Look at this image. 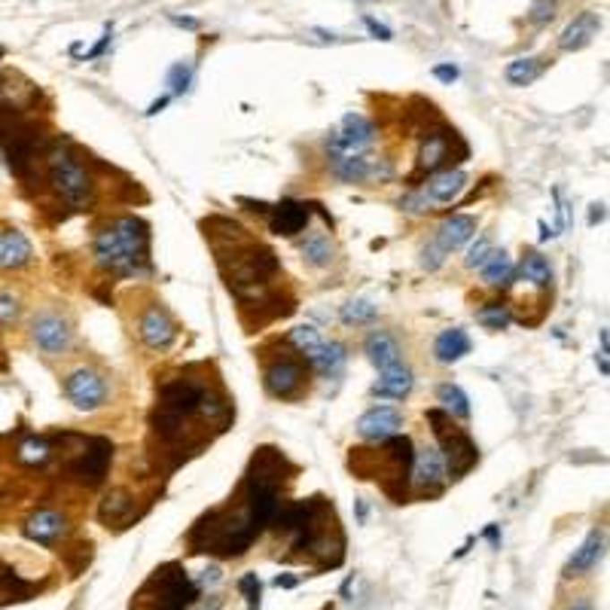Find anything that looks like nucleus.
Returning a JSON list of instances; mask_svg holds the SVG:
<instances>
[{
	"mask_svg": "<svg viewBox=\"0 0 610 610\" xmlns=\"http://www.w3.org/2000/svg\"><path fill=\"white\" fill-rule=\"evenodd\" d=\"M479 321L485 323L488 330H503L510 323V308L501 305V303H488L485 308L479 312Z\"/></svg>",
	"mask_w": 610,
	"mask_h": 610,
	"instance_id": "58836bf2",
	"label": "nucleus"
},
{
	"mask_svg": "<svg viewBox=\"0 0 610 610\" xmlns=\"http://www.w3.org/2000/svg\"><path fill=\"white\" fill-rule=\"evenodd\" d=\"M275 586H284V589H293V586H296V580H293V577H278V580H275Z\"/></svg>",
	"mask_w": 610,
	"mask_h": 610,
	"instance_id": "6e6d98bb",
	"label": "nucleus"
},
{
	"mask_svg": "<svg viewBox=\"0 0 610 610\" xmlns=\"http://www.w3.org/2000/svg\"><path fill=\"white\" fill-rule=\"evenodd\" d=\"M171 21H175V25H180V28H190V31H193V28H199V21H195V19H180V16H171Z\"/></svg>",
	"mask_w": 610,
	"mask_h": 610,
	"instance_id": "864d4df0",
	"label": "nucleus"
},
{
	"mask_svg": "<svg viewBox=\"0 0 610 610\" xmlns=\"http://www.w3.org/2000/svg\"><path fill=\"white\" fill-rule=\"evenodd\" d=\"M540 73V58H516V62L507 64V80L513 86H528V82L537 80Z\"/></svg>",
	"mask_w": 610,
	"mask_h": 610,
	"instance_id": "72a5a7b5",
	"label": "nucleus"
},
{
	"mask_svg": "<svg viewBox=\"0 0 610 610\" xmlns=\"http://www.w3.org/2000/svg\"><path fill=\"white\" fill-rule=\"evenodd\" d=\"M412 385H416L412 370L406 364H397V366H391V370L379 373V382L373 385V394L388 397V400H403V397L412 391Z\"/></svg>",
	"mask_w": 610,
	"mask_h": 610,
	"instance_id": "5701e85b",
	"label": "nucleus"
},
{
	"mask_svg": "<svg viewBox=\"0 0 610 610\" xmlns=\"http://www.w3.org/2000/svg\"><path fill=\"white\" fill-rule=\"evenodd\" d=\"M379 308H375L370 299H351V303L342 305V321L345 323H370L375 321Z\"/></svg>",
	"mask_w": 610,
	"mask_h": 610,
	"instance_id": "f704fd0d",
	"label": "nucleus"
},
{
	"mask_svg": "<svg viewBox=\"0 0 610 610\" xmlns=\"http://www.w3.org/2000/svg\"><path fill=\"white\" fill-rule=\"evenodd\" d=\"M464 190H467V175L461 168H449V171H436V175L427 180L425 195L431 202H455Z\"/></svg>",
	"mask_w": 610,
	"mask_h": 610,
	"instance_id": "b1692460",
	"label": "nucleus"
},
{
	"mask_svg": "<svg viewBox=\"0 0 610 610\" xmlns=\"http://www.w3.org/2000/svg\"><path fill=\"white\" fill-rule=\"evenodd\" d=\"M305 360L314 366L321 375H327V379H333V375L342 373L345 366V348L339 342H321L314 351L305 354Z\"/></svg>",
	"mask_w": 610,
	"mask_h": 610,
	"instance_id": "bb28decb",
	"label": "nucleus"
},
{
	"mask_svg": "<svg viewBox=\"0 0 610 610\" xmlns=\"http://www.w3.org/2000/svg\"><path fill=\"white\" fill-rule=\"evenodd\" d=\"M110 461H113V442L107 436H92V440L86 442V451L73 461L71 473L86 488H95V485H101L104 477H107Z\"/></svg>",
	"mask_w": 610,
	"mask_h": 610,
	"instance_id": "1a4fd4ad",
	"label": "nucleus"
},
{
	"mask_svg": "<svg viewBox=\"0 0 610 610\" xmlns=\"http://www.w3.org/2000/svg\"><path fill=\"white\" fill-rule=\"evenodd\" d=\"M67 531V522L62 513H56V510H37L25 519V525H21V534H25L28 540H34V544H56L58 537H64Z\"/></svg>",
	"mask_w": 610,
	"mask_h": 610,
	"instance_id": "dca6fc26",
	"label": "nucleus"
},
{
	"mask_svg": "<svg viewBox=\"0 0 610 610\" xmlns=\"http://www.w3.org/2000/svg\"><path fill=\"white\" fill-rule=\"evenodd\" d=\"M110 37H113V25H110V21H107V25H104V37H101V43H98L95 49H89V58H98V56H101V52L107 49Z\"/></svg>",
	"mask_w": 610,
	"mask_h": 610,
	"instance_id": "49530a36",
	"label": "nucleus"
},
{
	"mask_svg": "<svg viewBox=\"0 0 610 610\" xmlns=\"http://www.w3.org/2000/svg\"><path fill=\"white\" fill-rule=\"evenodd\" d=\"M601 555H605V531L595 528L589 531V537L580 544V549H574V555L564 564V577H583L586 571H592L595 564L601 562Z\"/></svg>",
	"mask_w": 610,
	"mask_h": 610,
	"instance_id": "6ab92c4d",
	"label": "nucleus"
},
{
	"mask_svg": "<svg viewBox=\"0 0 610 610\" xmlns=\"http://www.w3.org/2000/svg\"><path fill=\"white\" fill-rule=\"evenodd\" d=\"M16 314H19V299L13 296V293L0 290V323L16 321Z\"/></svg>",
	"mask_w": 610,
	"mask_h": 610,
	"instance_id": "79ce46f5",
	"label": "nucleus"
},
{
	"mask_svg": "<svg viewBox=\"0 0 610 610\" xmlns=\"http://www.w3.org/2000/svg\"><path fill=\"white\" fill-rule=\"evenodd\" d=\"M34 257L31 241L19 229H0V269H21Z\"/></svg>",
	"mask_w": 610,
	"mask_h": 610,
	"instance_id": "412c9836",
	"label": "nucleus"
},
{
	"mask_svg": "<svg viewBox=\"0 0 610 610\" xmlns=\"http://www.w3.org/2000/svg\"><path fill=\"white\" fill-rule=\"evenodd\" d=\"M95 260L104 272L134 275L147 262V226L138 217H119L95 238Z\"/></svg>",
	"mask_w": 610,
	"mask_h": 610,
	"instance_id": "f03ea898",
	"label": "nucleus"
},
{
	"mask_svg": "<svg viewBox=\"0 0 610 610\" xmlns=\"http://www.w3.org/2000/svg\"><path fill=\"white\" fill-rule=\"evenodd\" d=\"M49 455H52V446H49V440H43V436H28L16 451V458L21 464H47Z\"/></svg>",
	"mask_w": 610,
	"mask_h": 610,
	"instance_id": "473e14b6",
	"label": "nucleus"
},
{
	"mask_svg": "<svg viewBox=\"0 0 610 610\" xmlns=\"http://www.w3.org/2000/svg\"><path fill=\"white\" fill-rule=\"evenodd\" d=\"M519 275H522V281H528L531 288H537V290H549V284H553V266H549L546 257H540L537 251L525 253L522 266H519Z\"/></svg>",
	"mask_w": 610,
	"mask_h": 610,
	"instance_id": "c756f323",
	"label": "nucleus"
},
{
	"mask_svg": "<svg viewBox=\"0 0 610 610\" xmlns=\"http://www.w3.org/2000/svg\"><path fill=\"white\" fill-rule=\"evenodd\" d=\"M485 537L492 540V546H501V534H498V525H488V528H485Z\"/></svg>",
	"mask_w": 610,
	"mask_h": 610,
	"instance_id": "3c124183",
	"label": "nucleus"
},
{
	"mask_svg": "<svg viewBox=\"0 0 610 610\" xmlns=\"http://www.w3.org/2000/svg\"><path fill=\"white\" fill-rule=\"evenodd\" d=\"M132 510H134V498L129 492H123V488H116V492H110L107 498L101 501V510H98V513H101V522L119 525L132 516Z\"/></svg>",
	"mask_w": 610,
	"mask_h": 610,
	"instance_id": "7c9ffc66",
	"label": "nucleus"
},
{
	"mask_svg": "<svg viewBox=\"0 0 610 610\" xmlns=\"http://www.w3.org/2000/svg\"><path fill=\"white\" fill-rule=\"evenodd\" d=\"M260 528L251 522L247 510H210L202 516L190 531L193 553H208L217 559H236L251 549L253 540L260 537Z\"/></svg>",
	"mask_w": 610,
	"mask_h": 610,
	"instance_id": "f257e3e1",
	"label": "nucleus"
},
{
	"mask_svg": "<svg viewBox=\"0 0 610 610\" xmlns=\"http://www.w3.org/2000/svg\"><path fill=\"white\" fill-rule=\"evenodd\" d=\"M375 125L360 113H345L339 125L327 138V159H354V156H366L375 147Z\"/></svg>",
	"mask_w": 610,
	"mask_h": 610,
	"instance_id": "0eeeda50",
	"label": "nucleus"
},
{
	"mask_svg": "<svg viewBox=\"0 0 610 610\" xmlns=\"http://www.w3.org/2000/svg\"><path fill=\"white\" fill-rule=\"evenodd\" d=\"M400 427H403V416L397 409H391V406H375V409L364 412L357 421V434L373 442H382L388 440V436L400 434Z\"/></svg>",
	"mask_w": 610,
	"mask_h": 610,
	"instance_id": "2eb2a0df",
	"label": "nucleus"
},
{
	"mask_svg": "<svg viewBox=\"0 0 610 610\" xmlns=\"http://www.w3.org/2000/svg\"><path fill=\"white\" fill-rule=\"evenodd\" d=\"M598 220H605V205H592V214H589V223L595 226Z\"/></svg>",
	"mask_w": 610,
	"mask_h": 610,
	"instance_id": "603ef678",
	"label": "nucleus"
},
{
	"mask_svg": "<svg viewBox=\"0 0 610 610\" xmlns=\"http://www.w3.org/2000/svg\"><path fill=\"white\" fill-rule=\"evenodd\" d=\"M434 77L442 82H455L458 80V67L455 64H436L434 67Z\"/></svg>",
	"mask_w": 610,
	"mask_h": 610,
	"instance_id": "a18cd8bd",
	"label": "nucleus"
},
{
	"mask_svg": "<svg viewBox=\"0 0 610 610\" xmlns=\"http://www.w3.org/2000/svg\"><path fill=\"white\" fill-rule=\"evenodd\" d=\"M64 394L71 397V403L77 406V409L92 412L104 403V397H107V385H104V379L95 370H73L64 379Z\"/></svg>",
	"mask_w": 610,
	"mask_h": 610,
	"instance_id": "9b49d317",
	"label": "nucleus"
},
{
	"mask_svg": "<svg viewBox=\"0 0 610 610\" xmlns=\"http://www.w3.org/2000/svg\"><path fill=\"white\" fill-rule=\"evenodd\" d=\"M364 25L370 28V34L375 37V40H391V37H394V34H391V28H388V25H382V21H375L373 16H364Z\"/></svg>",
	"mask_w": 610,
	"mask_h": 610,
	"instance_id": "37998d69",
	"label": "nucleus"
},
{
	"mask_svg": "<svg viewBox=\"0 0 610 610\" xmlns=\"http://www.w3.org/2000/svg\"><path fill=\"white\" fill-rule=\"evenodd\" d=\"M49 184L64 202H71V205L77 208L92 202V193H95L92 177L86 175V168H82L64 147H56L49 153Z\"/></svg>",
	"mask_w": 610,
	"mask_h": 610,
	"instance_id": "423d86ee",
	"label": "nucleus"
},
{
	"mask_svg": "<svg viewBox=\"0 0 610 610\" xmlns=\"http://www.w3.org/2000/svg\"><path fill=\"white\" fill-rule=\"evenodd\" d=\"M434 354L440 364H455V360H461L464 354H470V336H467L461 327L442 330V333L436 336Z\"/></svg>",
	"mask_w": 610,
	"mask_h": 610,
	"instance_id": "a878e982",
	"label": "nucleus"
},
{
	"mask_svg": "<svg viewBox=\"0 0 610 610\" xmlns=\"http://www.w3.org/2000/svg\"><path fill=\"white\" fill-rule=\"evenodd\" d=\"M168 101H171V95H162L159 101H153V104L147 107V116H156V113H162L165 107H168Z\"/></svg>",
	"mask_w": 610,
	"mask_h": 610,
	"instance_id": "de8ad7c7",
	"label": "nucleus"
},
{
	"mask_svg": "<svg viewBox=\"0 0 610 610\" xmlns=\"http://www.w3.org/2000/svg\"><path fill=\"white\" fill-rule=\"evenodd\" d=\"M568 610H595L592 607V601H586V598H580V601H574V605H571Z\"/></svg>",
	"mask_w": 610,
	"mask_h": 610,
	"instance_id": "5fc2aeb1",
	"label": "nucleus"
},
{
	"mask_svg": "<svg viewBox=\"0 0 610 610\" xmlns=\"http://www.w3.org/2000/svg\"><path fill=\"white\" fill-rule=\"evenodd\" d=\"M492 251H494L492 241H488V238H479L477 245H473L470 251H467V266H470V269H479L482 262L492 257Z\"/></svg>",
	"mask_w": 610,
	"mask_h": 610,
	"instance_id": "a19ab883",
	"label": "nucleus"
},
{
	"mask_svg": "<svg viewBox=\"0 0 610 610\" xmlns=\"http://www.w3.org/2000/svg\"><path fill=\"white\" fill-rule=\"evenodd\" d=\"M308 220H312V208H308L305 202L281 199L278 205L269 208V229H272L275 236H284V238L299 236L308 226Z\"/></svg>",
	"mask_w": 610,
	"mask_h": 610,
	"instance_id": "4468645a",
	"label": "nucleus"
},
{
	"mask_svg": "<svg viewBox=\"0 0 610 610\" xmlns=\"http://www.w3.org/2000/svg\"><path fill=\"white\" fill-rule=\"evenodd\" d=\"M199 598V583L186 574L184 564L168 562L153 571V577L134 595L132 610H193Z\"/></svg>",
	"mask_w": 610,
	"mask_h": 610,
	"instance_id": "7ed1b4c3",
	"label": "nucleus"
},
{
	"mask_svg": "<svg viewBox=\"0 0 610 610\" xmlns=\"http://www.w3.org/2000/svg\"><path fill=\"white\" fill-rule=\"evenodd\" d=\"M31 336L37 348L49 354V357H56V354L67 351V345H71V323L56 312H43L31 323Z\"/></svg>",
	"mask_w": 610,
	"mask_h": 610,
	"instance_id": "9d476101",
	"label": "nucleus"
},
{
	"mask_svg": "<svg viewBox=\"0 0 610 610\" xmlns=\"http://www.w3.org/2000/svg\"><path fill=\"white\" fill-rule=\"evenodd\" d=\"M0 147H4L10 168L16 171L19 177H25L28 168H31V162H34V132H31V125L19 123V119L0 123Z\"/></svg>",
	"mask_w": 610,
	"mask_h": 610,
	"instance_id": "6e6552de",
	"label": "nucleus"
},
{
	"mask_svg": "<svg viewBox=\"0 0 610 610\" xmlns=\"http://www.w3.org/2000/svg\"><path fill=\"white\" fill-rule=\"evenodd\" d=\"M479 272L488 288H510L516 278V262L507 251H492V257L482 262Z\"/></svg>",
	"mask_w": 610,
	"mask_h": 610,
	"instance_id": "393cba45",
	"label": "nucleus"
},
{
	"mask_svg": "<svg viewBox=\"0 0 610 610\" xmlns=\"http://www.w3.org/2000/svg\"><path fill=\"white\" fill-rule=\"evenodd\" d=\"M427 421L434 425V436L440 442V455L446 461V477L461 479L473 464L479 461V449L470 436L464 434V427L455 425V418L442 409L427 412Z\"/></svg>",
	"mask_w": 610,
	"mask_h": 610,
	"instance_id": "39448f33",
	"label": "nucleus"
},
{
	"mask_svg": "<svg viewBox=\"0 0 610 610\" xmlns=\"http://www.w3.org/2000/svg\"><path fill=\"white\" fill-rule=\"evenodd\" d=\"M451 153V141H449V132H431L427 134V141L421 144V153H418V165L425 171H436L442 162L449 159Z\"/></svg>",
	"mask_w": 610,
	"mask_h": 610,
	"instance_id": "cd10ccee",
	"label": "nucleus"
},
{
	"mask_svg": "<svg viewBox=\"0 0 610 610\" xmlns=\"http://www.w3.org/2000/svg\"><path fill=\"white\" fill-rule=\"evenodd\" d=\"M290 342L296 345V351L303 354V360H305V354L318 348V345L323 342V339H321L318 330L312 327V323H303V327H296V330H293V333H290Z\"/></svg>",
	"mask_w": 610,
	"mask_h": 610,
	"instance_id": "c9c22d12",
	"label": "nucleus"
},
{
	"mask_svg": "<svg viewBox=\"0 0 610 610\" xmlns=\"http://www.w3.org/2000/svg\"><path fill=\"white\" fill-rule=\"evenodd\" d=\"M214 583H220V571H217V568H208L205 574H202V583H199V586H214Z\"/></svg>",
	"mask_w": 610,
	"mask_h": 610,
	"instance_id": "09e8293b",
	"label": "nucleus"
},
{
	"mask_svg": "<svg viewBox=\"0 0 610 610\" xmlns=\"http://www.w3.org/2000/svg\"><path fill=\"white\" fill-rule=\"evenodd\" d=\"M607 354H610V348H601V351H598V357H595V360H598V370H601V375H607V373H610V366H607Z\"/></svg>",
	"mask_w": 610,
	"mask_h": 610,
	"instance_id": "8fccbe9b",
	"label": "nucleus"
},
{
	"mask_svg": "<svg viewBox=\"0 0 610 610\" xmlns=\"http://www.w3.org/2000/svg\"><path fill=\"white\" fill-rule=\"evenodd\" d=\"M473 236H477V217L455 214V217H449V220H442V226L436 229L434 245L440 247L442 253H451V251H458V247H464Z\"/></svg>",
	"mask_w": 610,
	"mask_h": 610,
	"instance_id": "f3484780",
	"label": "nucleus"
},
{
	"mask_svg": "<svg viewBox=\"0 0 610 610\" xmlns=\"http://www.w3.org/2000/svg\"><path fill=\"white\" fill-rule=\"evenodd\" d=\"M238 589H241V595H245L247 610H260V605H262V583H260L257 574H245V577H241L238 580Z\"/></svg>",
	"mask_w": 610,
	"mask_h": 610,
	"instance_id": "4c0bfd02",
	"label": "nucleus"
},
{
	"mask_svg": "<svg viewBox=\"0 0 610 610\" xmlns=\"http://www.w3.org/2000/svg\"><path fill=\"white\" fill-rule=\"evenodd\" d=\"M555 10H559V4L555 0H534L531 4V25H546V21L555 19Z\"/></svg>",
	"mask_w": 610,
	"mask_h": 610,
	"instance_id": "ea45409f",
	"label": "nucleus"
},
{
	"mask_svg": "<svg viewBox=\"0 0 610 610\" xmlns=\"http://www.w3.org/2000/svg\"><path fill=\"white\" fill-rule=\"evenodd\" d=\"M436 397H440V409L449 412L451 418H470V400H467V394L458 385H451V382H446V385H440V391H436Z\"/></svg>",
	"mask_w": 610,
	"mask_h": 610,
	"instance_id": "2f4dec72",
	"label": "nucleus"
},
{
	"mask_svg": "<svg viewBox=\"0 0 610 610\" xmlns=\"http://www.w3.org/2000/svg\"><path fill=\"white\" fill-rule=\"evenodd\" d=\"M208 391L202 385H195L190 379H175L168 385H162L159 391V406H156L153 425L165 440H177L184 434V421L193 418L202 409Z\"/></svg>",
	"mask_w": 610,
	"mask_h": 610,
	"instance_id": "20e7f679",
	"label": "nucleus"
},
{
	"mask_svg": "<svg viewBox=\"0 0 610 610\" xmlns=\"http://www.w3.org/2000/svg\"><path fill=\"white\" fill-rule=\"evenodd\" d=\"M442 260H446V253H442L436 245H431V247L425 251V266H427V269H440V266H442Z\"/></svg>",
	"mask_w": 610,
	"mask_h": 610,
	"instance_id": "c03bdc74",
	"label": "nucleus"
},
{
	"mask_svg": "<svg viewBox=\"0 0 610 610\" xmlns=\"http://www.w3.org/2000/svg\"><path fill=\"white\" fill-rule=\"evenodd\" d=\"M601 31V19H598V13H592V10H586V13H580V16L571 21L568 28L562 31L559 37V47L564 52H577V49H583V47H589V43L598 37Z\"/></svg>",
	"mask_w": 610,
	"mask_h": 610,
	"instance_id": "aec40b11",
	"label": "nucleus"
},
{
	"mask_svg": "<svg viewBox=\"0 0 610 610\" xmlns=\"http://www.w3.org/2000/svg\"><path fill=\"white\" fill-rule=\"evenodd\" d=\"M141 339H144V342L150 345V348H156V351L168 348V345L177 339L175 323H171V318L162 312L159 305L147 308V314H144V318H141Z\"/></svg>",
	"mask_w": 610,
	"mask_h": 610,
	"instance_id": "a211bd4d",
	"label": "nucleus"
},
{
	"mask_svg": "<svg viewBox=\"0 0 610 610\" xmlns=\"http://www.w3.org/2000/svg\"><path fill=\"white\" fill-rule=\"evenodd\" d=\"M299 253H303V260L308 266L314 269H323L333 262V245H330V238L323 236V232H308V236L299 241Z\"/></svg>",
	"mask_w": 610,
	"mask_h": 610,
	"instance_id": "c85d7f7f",
	"label": "nucleus"
},
{
	"mask_svg": "<svg viewBox=\"0 0 610 610\" xmlns=\"http://www.w3.org/2000/svg\"><path fill=\"white\" fill-rule=\"evenodd\" d=\"M193 82V64L190 62H177L171 64L168 71V86H171V95H184L186 89H190Z\"/></svg>",
	"mask_w": 610,
	"mask_h": 610,
	"instance_id": "e433bc0d",
	"label": "nucleus"
},
{
	"mask_svg": "<svg viewBox=\"0 0 610 610\" xmlns=\"http://www.w3.org/2000/svg\"><path fill=\"white\" fill-rule=\"evenodd\" d=\"M262 385H266L269 394L278 397V400H288V397H293L299 388L305 385L303 360H293V357L275 360V364L266 370V375H262Z\"/></svg>",
	"mask_w": 610,
	"mask_h": 610,
	"instance_id": "f8f14e48",
	"label": "nucleus"
},
{
	"mask_svg": "<svg viewBox=\"0 0 610 610\" xmlns=\"http://www.w3.org/2000/svg\"><path fill=\"white\" fill-rule=\"evenodd\" d=\"M412 482H416V488L421 492H440L442 482H446V461H442L440 449L436 446H425L416 451V458H412V470H409Z\"/></svg>",
	"mask_w": 610,
	"mask_h": 610,
	"instance_id": "ddd939ff",
	"label": "nucleus"
},
{
	"mask_svg": "<svg viewBox=\"0 0 610 610\" xmlns=\"http://www.w3.org/2000/svg\"><path fill=\"white\" fill-rule=\"evenodd\" d=\"M364 351H366V357L373 360V366L379 373L391 370V366H397V364H403V360H400V345H397V339L391 333H385V330H375V333L366 336Z\"/></svg>",
	"mask_w": 610,
	"mask_h": 610,
	"instance_id": "4be33fe9",
	"label": "nucleus"
}]
</instances>
